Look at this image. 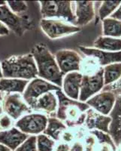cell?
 Masks as SVG:
<instances>
[{
  "label": "cell",
  "mask_w": 121,
  "mask_h": 151,
  "mask_svg": "<svg viewBox=\"0 0 121 151\" xmlns=\"http://www.w3.org/2000/svg\"><path fill=\"white\" fill-rule=\"evenodd\" d=\"M6 4V2L5 1H0V5H3Z\"/></svg>",
  "instance_id": "40"
},
{
  "label": "cell",
  "mask_w": 121,
  "mask_h": 151,
  "mask_svg": "<svg viewBox=\"0 0 121 151\" xmlns=\"http://www.w3.org/2000/svg\"><path fill=\"white\" fill-rule=\"evenodd\" d=\"M120 151H121V146H120Z\"/></svg>",
  "instance_id": "41"
},
{
  "label": "cell",
  "mask_w": 121,
  "mask_h": 151,
  "mask_svg": "<svg viewBox=\"0 0 121 151\" xmlns=\"http://www.w3.org/2000/svg\"><path fill=\"white\" fill-rule=\"evenodd\" d=\"M69 151H84V146L80 141H75L72 146H70Z\"/></svg>",
  "instance_id": "32"
},
{
  "label": "cell",
  "mask_w": 121,
  "mask_h": 151,
  "mask_svg": "<svg viewBox=\"0 0 121 151\" xmlns=\"http://www.w3.org/2000/svg\"><path fill=\"white\" fill-rule=\"evenodd\" d=\"M40 27L45 35L51 40L60 39L80 31V27L68 24L61 19L42 18L40 21Z\"/></svg>",
  "instance_id": "5"
},
{
  "label": "cell",
  "mask_w": 121,
  "mask_h": 151,
  "mask_svg": "<svg viewBox=\"0 0 121 151\" xmlns=\"http://www.w3.org/2000/svg\"><path fill=\"white\" fill-rule=\"evenodd\" d=\"M112 118L98 113L93 109L90 108L86 111V119L84 125L88 130H99L105 133L109 132V126Z\"/></svg>",
  "instance_id": "13"
},
{
  "label": "cell",
  "mask_w": 121,
  "mask_h": 151,
  "mask_svg": "<svg viewBox=\"0 0 121 151\" xmlns=\"http://www.w3.org/2000/svg\"><path fill=\"white\" fill-rule=\"evenodd\" d=\"M10 33V30L7 27L4 25L2 22H0V36H8Z\"/></svg>",
  "instance_id": "35"
},
{
  "label": "cell",
  "mask_w": 121,
  "mask_h": 151,
  "mask_svg": "<svg viewBox=\"0 0 121 151\" xmlns=\"http://www.w3.org/2000/svg\"><path fill=\"white\" fill-rule=\"evenodd\" d=\"M75 137V134L73 132H72V129H67L64 132L62 133L61 137H60V141L65 143H69L72 142L74 141Z\"/></svg>",
  "instance_id": "31"
},
{
  "label": "cell",
  "mask_w": 121,
  "mask_h": 151,
  "mask_svg": "<svg viewBox=\"0 0 121 151\" xmlns=\"http://www.w3.org/2000/svg\"><path fill=\"white\" fill-rule=\"evenodd\" d=\"M58 106L56 117L63 122L68 129L80 128L84 124L86 111L90 107L86 103L68 98L62 89L55 91Z\"/></svg>",
  "instance_id": "1"
},
{
  "label": "cell",
  "mask_w": 121,
  "mask_h": 151,
  "mask_svg": "<svg viewBox=\"0 0 121 151\" xmlns=\"http://www.w3.org/2000/svg\"><path fill=\"white\" fill-rule=\"evenodd\" d=\"M48 118L44 113L33 112L16 121L14 126L28 136H37L45 130Z\"/></svg>",
  "instance_id": "6"
},
{
  "label": "cell",
  "mask_w": 121,
  "mask_h": 151,
  "mask_svg": "<svg viewBox=\"0 0 121 151\" xmlns=\"http://www.w3.org/2000/svg\"><path fill=\"white\" fill-rule=\"evenodd\" d=\"M0 22L17 35L21 33V19L11 11L7 4L0 5Z\"/></svg>",
  "instance_id": "18"
},
{
  "label": "cell",
  "mask_w": 121,
  "mask_h": 151,
  "mask_svg": "<svg viewBox=\"0 0 121 151\" xmlns=\"http://www.w3.org/2000/svg\"><path fill=\"white\" fill-rule=\"evenodd\" d=\"M84 141H85L86 144V147H84V151H94V147L95 146V144L97 143L95 136L90 133V134L87 135V137H85Z\"/></svg>",
  "instance_id": "30"
},
{
  "label": "cell",
  "mask_w": 121,
  "mask_h": 151,
  "mask_svg": "<svg viewBox=\"0 0 121 151\" xmlns=\"http://www.w3.org/2000/svg\"><path fill=\"white\" fill-rule=\"evenodd\" d=\"M104 86L103 67H100L94 73L82 74L78 101L85 103L93 95L100 92Z\"/></svg>",
  "instance_id": "9"
},
{
  "label": "cell",
  "mask_w": 121,
  "mask_h": 151,
  "mask_svg": "<svg viewBox=\"0 0 121 151\" xmlns=\"http://www.w3.org/2000/svg\"><path fill=\"white\" fill-rule=\"evenodd\" d=\"M67 129L65 123L56 116L48 117L47 126L43 134L48 135L55 141H60L62 133Z\"/></svg>",
  "instance_id": "20"
},
{
  "label": "cell",
  "mask_w": 121,
  "mask_h": 151,
  "mask_svg": "<svg viewBox=\"0 0 121 151\" xmlns=\"http://www.w3.org/2000/svg\"><path fill=\"white\" fill-rule=\"evenodd\" d=\"M103 36L113 38L121 37V22L115 19L107 17L102 21Z\"/></svg>",
  "instance_id": "23"
},
{
  "label": "cell",
  "mask_w": 121,
  "mask_h": 151,
  "mask_svg": "<svg viewBox=\"0 0 121 151\" xmlns=\"http://www.w3.org/2000/svg\"><path fill=\"white\" fill-rule=\"evenodd\" d=\"M4 95H5V94L0 91V110H2V108H1V106H2V100H3Z\"/></svg>",
  "instance_id": "38"
},
{
  "label": "cell",
  "mask_w": 121,
  "mask_h": 151,
  "mask_svg": "<svg viewBox=\"0 0 121 151\" xmlns=\"http://www.w3.org/2000/svg\"><path fill=\"white\" fill-rule=\"evenodd\" d=\"M36 62L38 77L61 88L63 75L59 68L55 57L42 43L33 47L31 52Z\"/></svg>",
  "instance_id": "2"
},
{
  "label": "cell",
  "mask_w": 121,
  "mask_h": 151,
  "mask_svg": "<svg viewBox=\"0 0 121 151\" xmlns=\"http://www.w3.org/2000/svg\"><path fill=\"white\" fill-rule=\"evenodd\" d=\"M10 151H12V150H10Z\"/></svg>",
  "instance_id": "43"
},
{
  "label": "cell",
  "mask_w": 121,
  "mask_h": 151,
  "mask_svg": "<svg viewBox=\"0 0 121 151\" xmlns=\"http://www.w3.org/2000/svg\"><path fill=\"white\" fill-rule=\"evenodd\" d=\"M0 151H10V150L7 147H5V145H3V144H0Z\"/></svg>",
  "instance_id": "37"
},
{
  "label": "cell",
  "mask_w": 121,
  "mask_h": 151,
  "mask_svg": "<svg viewBox=\"0 0 121 151\" xmlns=\"http://www.w3.org/2000/svg\"><path fill=\"white\" fill-rule=\"evenodd\" d=\"M36 145L38 151H53L56 141L42 133L36 136Z\"/></svg>",
  "instance_id": "25"
},
{
  "label": "cell",
  "mask_w": 121,
  "mask_h": 151,
  "mask_svg": "<svg viewBox=\"0 0 121 151\" xmlns=\"http://www.w3.org/2000/svg\"><path fill=\"white\" fill-rule=\"evenodd\" d=\"M79 48L84 55L95 60L101 67L114 63H121V52H108L88 47H80Z\"/></svg>",
  "instance_id": "12"
},
{
  "label": "cell",
  "mask_w": 121,
  "mask_h": 151,
  "mask_svg": "<svg viewBox=\"0 0 121 151\" xmlns=\"http://www.w3.org/2000/svg\"><path fill=\"white\" fill-rule=\"evenodd\" d=\"M60 89L61 88L37 76L29 81L22 96L25 102L33 110L37 100L41 95L49 91H56Z\"/></svg>",
  "instance_id": "7"
},
{
  "label": "cell",
  "mask_w": 121,
  "mask_h": 151,
  "mask_svg": "<svg viewBox=\"0 0 121 151\" xmlns=\"http://www.w3.org/2000/svg\"><path fill=\"white\" fill-rule=\"evenodd\" d=\"M90 133L95 136L96 141L100 145L101 144H108L112 147L113 150H117V147L114 144V141H113L112 137L108 134V133H105V132L99 130L90 131Z\"/></svg>",
  "instance_id": "26"
},
{
  "label": "cell",
  "mask_w": 121,
  "mask_h": 151,
  "mask_svg": "<svg viewBox=\"0 0 121 151\" xmlns=\"http://www.w3.org/2000/svg\"><path fill=\"white\" fill-rule=\"evenodd\" d=\"M58 100L55 91H49L41 95L37 100L33 112L44 113L48 117L56 116Z\"/></svg>",
  "instance_id": "15"
},
{
  "label": "cell",
  "mask_w": 121,
  "mask_h": 151,
  "mask_svg": "<svg viewBox=\"0 0 121 151\" xmlns=\"http://www.w3.org/2000/svg\"><path fill=\"white\" fill-rule=\"evenodd\" d=\"M29 82L24 79L2 77L0 79V91L4 94L18 93L22 94Z\"/></svg>",
  "instance_id": "19"
},
{
  "label": "cell",
  "mask_w": 121,
  "mask_h": 151,
  "mask_svg": "<svg viewBox=\"0 0 121 151\" xmlns=\"http://www.w3.org/2000/svg\"><path fill=\"white\" fill-rule=\"evenodd\" d=\"M90 108L105 116H108L114 110L116 103V94L114 91L104 89L85 102Z\"/></svg>",
  "instance_id": "11"
},
{
  "label": "cell",
  "mask_w": 121,
  "mask_h": 151,
  "mask_svg": "<svg viewBox=\"0 0 121 151\" xmlns=\"http://www.w3.org/2000/svg\"><path fill=\"white\" fill-rule=\"evenodd\" d=\"M3 77L2 76V65H1V63H0V79Z\"/></svg>",
  "instance_id": "39"
},
{
  "label": "cell",
  "mask_w": 121,
  "mask_h": 151,
  "mask_svg": "<svg viewBox=\"0 0 121 151\" xmlns=\"http://www.w3.org/2000/svg\"><path fill=\"white\" fill-rule=\"evenodd\" d=\"M104 85L109 86L120 79L121 63H114L103 67Z\"/></svg>",
  "instance_id": "22"
},
{
  "label": "cell",
  "mask_w": 121,
  "mask_h": 151,
  "mask_svg": "<svg viewBox=\"0 0 121 151\" xmlns=\"http://www.w3.org/2000/svg\"><path fill=\"white\" fill-rule=\"evenodd\" d=\"M109 17H111V18H113V19H115V20H117V21L121 22V4L119 7L117 9V10L115 11V12H114Z\"/></svg>",
  "instance_id": "34"
},
{
  "label": "cell",
  "mask_w": 121,
  "mask_h": 151,
  "mask_svg": "<svg viewBox=\"0 0 121 151\" xmlns=\"http://www.w3.org/2000/svg\"><path fill=\"white\" fill-rule=\"evenodd\" d=\"M14 121L6 113L0 112V132L9 130L14 126Z\"/></svg>",
  "instance_id": "29"
},
{
  "label": "cell",
  "mask_w": 121,
  "mask_h": 151,
  "mask_svg": "<svg viewBox=\"0 0 121 151\" xmlns=\"http://www.w3.org/2000/svg\"><path fill=\"white\" fill-rule=\"evenodd\" d=\"M1 108L3 113L9 115L15 122L24 115L33 113V110L24 101L22 94L18 93L5 94Z\"/></svg>",
  "instance_id": "8"
},
{
  "label": "cell",
  "mask_w": 121,
  "mask_h": 151,
  "mask_svg": "<svg viewBox=\"0 0 121 151\" xmlns=\"http://www.w3.org/2000/svg\"><path fill=\"white\" fill-rule=\"evenodd\" d=\"M1 111H2V110H0V112H1Z\"/></svg>",
  "instance_id": "42"
},
{
  "label": "cell",
  "mask_w": 121,
  "mask_h": 151,
  "mask_svg": "<svg viewBox=\"0 0 121 151\" xmlns=\"http://www.w3.org/2000/svg\"><path fill=\"white\" fill-rule=\"evenodd\" d=\"M54 57L60 71L64 76L71 72H80L83 58L77 52L71 49L59 50L55 53Z\"/></svg>",
  "instance_id": "10"
},
{
  "label": "cell",
  "mask_w": 121,
  "mask_h": 151,
  "mask_svg": "<svg viewBox=\"0 0 121 151\" xmlns=\"http://www.w3.org/2000/svg\"><path fill=\"white\" fill-rule=\"evenodd\" d=\"M94 48L108 52H121V39L108 36H99L94 42Z\"/></svg>",
  "instance_id": "21"
},
{
  "label": "cell",
  "mask_w": 121,
  "mask_h": 151,
  "mask_svg": "<svg viewBox=\"0 0 121 151\" xmlns=\"http://www.w3.org/2000/svg\"><path fill=\"white\" fill-rule=\"evenodd\" d=\"M42 18L63 19V21L76 26L75 2L71 1H41Z\"/></svg>",
  "instance_id": "4"
},
{
  "label": "cell",
  "mask_w": 121,
  "mask_h": 151,
  "mask_svg": "<svg viewBox=\"0 0 121 151\" xmlns=\"http://www.w3.org/2000/svg\"><path fill=\"white\" fill-rule=\"evenodd\" d=\"M70 145L68 143L60 141L55 147V151H69Z\"/></svg>",
  "instance_id": "33"
},
{
  "label": "cell",
  "mask_w": 121,
  "mask_h": 151,
  "mask_svg": "<svg viewBox=\"0 0 121 151\" xmlns=\"http://www.w3.org/2000/svg\"><path fill=\"white\" fill-rule=\"evenodd\" d=\"M4 78L30 81L37 77L38 70L32 54L14 55L1 63Z\"/></svg>",
  "instance_id": "3"
},
{
  "label": "cell",
  "mask_w": 121,
  "mask_h": 151,
  "mask_svg": "<svg viewBox=\"0 0 121 151\" xmlns=\"http://www.w3.org/2000/svg\"><path fill=\"white\" fill-rule=\"evenodd\" d=\"M98 151H114L112 147L109 146L108 144H101L100 147L98 150Z\"/></svg>",
  "instance_id": "36"
},
{
  "label": "cell",
  "mask_w": 121,
  "mask_h": 151,
  "mask_svg": "<svg viewBox=\"0 0 121 151\" xmlns=\"http://www.w3.org/2000/svg\"><path fill=\"white\" fill-rule=\"evenodd\" d=\"M29 136L14 126L9 130L0 132V144L7 147L10 150L15 151Z\"/></svg>",
  "instance_id": "17"
},
{
  "label": "cell",
  "mask_w": 121,
  "mask_h": 151,
  "mask_svg": "<svg viewBox=\"0 0 121 151\" xmlns=\"http://www.w3.org/2000/svg\"><path fill=\"white\" fill-rule=\"evenodd\" d=\"M6 4L13 13L17 15L23 14L27 11V4L23 1H7Z\"/></svg>",
  "instance_id": "27"
},
{
  "label": "cell",
  "mask_w": 121,
  "mask_h": 151,
  "mask_svg": "<svg viewBox=\"0 0 121 151\" xmlns=\"http://www.w3.org/2000/svg\"><path fill=\"white\" fill-rule=\"evenodd\" d=\"M75 14L76 26H85L93 20L95 17L94 2L92 1H77L75 2Z\"/></svg>",
  "instance_id": "16"
},
{
  "label": "cell",
  "mask_w": 121,
  "mask_h": 151,
  "mask_svg": "<svg viewBox=\"0 0 121 151\" xmlns=\"http://www.w3.org/2000/svg\"><path fill=\"white\" fill-rule=\"evenodd\" d=\"M120 1H105L99 9V16L101 20L109 17L120 5Z\"/></svg>",
  "instance_id": "24"
},
{
  "label": "cell",
  "mask_w": 121,
  "mask_h": 151,
  "mask_svg": "<svg viewBox=\"0 0 121 151\" xmlns=\"http://www.w3.org/2000/svg\"><path fill=\"white\" fill-rule=\"evenodd\" d=\"M15 151H38L36 145V136H29L15 150Z\"/></svg>",
  "instance_id": "28"
},
{
  "label": "cell",
  "mask_w": 121,
  "mask_h": 151,
  "mask_svg": "<svg viewBox=\"0 0 121 151\" xmlns=\"http://www.w3.org/2000/svg\"><path fill=\"white\" fill-rule=\"evenodd\" d=\"M82 73L79 71L71 72L63 76L61 89L65 96L75 101H78L81 85Z\"/></svg>",
  "instance_id": "14"
}]
</instances>
